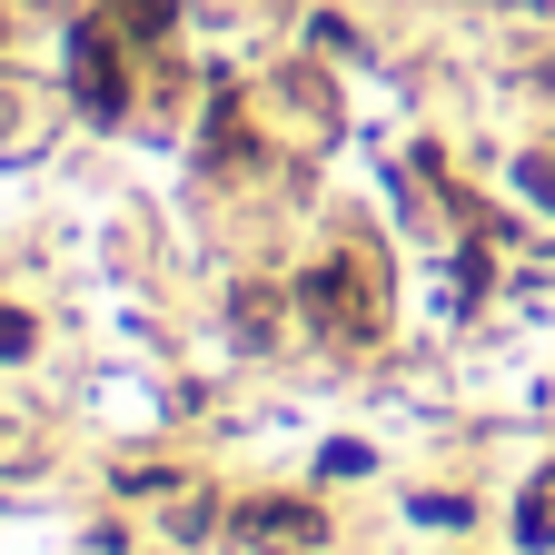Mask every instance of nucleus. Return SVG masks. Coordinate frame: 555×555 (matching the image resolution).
Wrapping results in <instances>:
<instances>
[{
    "label": "nucleus",
    "mask_w": 555,
    "mask_h": 555,
    "mask_svg": "<svg viewBox=\"0 0 555 555\" xmlns=\"http://www.w3.org/2000/svg\"><path fill=\"white\" fill-rule=\"evenodd\" d=\"M80 90H90V109H119V69H109V40L100 30L80 40Z\"/></svg>",
    "instance_id": "f03ea898"
},
{
    "label": "nucleus",
    "mask_w": 555,
    "mask_h": 555,
    "mask_svg": "<svg viewBox=\"0 0 555 555\" xmlns=\"http://www.w3.org/2000/svg\"><path fill=\"white\" fill-rule=\"evenodd\" d=\"M248 535H318L308 506H248Z\"/></svg>",
    "instance_id": "7ed1b4c3"
},
{
    "label": "nucleus",
    "mask_w": 555,
    "mask_h": 555,
    "mask_svg": "<svg viewBox=\"0 0 555 555\" xmlns=\"http://www.w3.org/2000/svg\"><path fill=\"white\" fill-rule=\"evenodd\" d=\"M21 347H30V327H21V318H0V358H21Z\"/></svg>",
    "instance_id": "39448f33"
},
{
    "label": "nucleus",
    "mask_w": 555,
    "mask_h": 555,
    "mask_svg": "<svg viewBox=\"0 0 555 555\" xmlns=\"http://www.w3.org/2000/svg\"><path fill=\"white\" fill-rule=\"evenodd\" d=\"M545 535H555V476L526 486V545H545Z\"/></svg>",
    "instance_id": "20e7f679"
},
{
    "label": "nucleus",
    "mask_w": 555,
    "mask_h": 555,
    "mask_svg": "<svg viewBox=\"0 0 555 555\" xmlns=\"http://www.w3.org/2000/svg\"><path fill=\"white\" fill-rule=\"evenodd\" d=\"M308 318L327 337H377V298H358V268H318L308 278Z\"/></svg>",
    "instance_id": "f257e3e1"
},
{
    "label": "nucleus",
    "mask_w": 555,
    "mask_h": 555,
    "mask_svg": "<svg viewBox=\"0 0 555 555\" xmlns=\"http://www.w3.org/2000/svg\"><path fill=\"white\" fill-rule=\"evenodd\" d=\"M526 189H535V198H555V159H535V169H526Z\"/></svg>",
    "instance_id": "423d86ee"
}]
</instances>
